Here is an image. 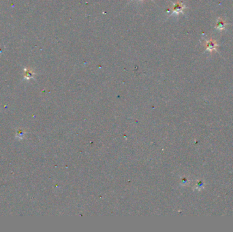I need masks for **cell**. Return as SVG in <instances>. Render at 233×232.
Returning a JSON list of instances; mask_svg holds the SVG:
<instances>
[{
  "mask_svg": "<svg viewBox=\"0 0 233 232\" xmlns=\"http://www.w3.org/2000/svg\"><path fill=\"white\" fill-rule=\"evenodd\" d=\"M185 8H186V7H185V5H183L182 2H177V3L173 4V8L171 12V15L174 14H179V13L182 12Z\"/></svg>",
  "mask_w": 233,
  "mask_h": 232,
  "instance_id": "6da1fadb",
  "label": "cell"
},
{
  "mask_svg": "<svg viewBox=\"0 0 233 232\" xmlns=\"http://www.w3.org/2000/svg\"><path fill=\"white\" fill-rule=\"evenodd\" d=\"M225 27V23L223 21V20L219 19V21L217 23V27L219 29H223Z\"/></svg>",
  "mask_w": 233,
  "mask_h": 232,
  "instance_id": "3957f363",
  "label": "cell"
},
{
  "mask_svg": "<svg viewBox=\"0 0 233 232\" xmlns=\"http://www.w3.org/2000/svg\"><path fill=\"white\" fill-rule=\"evenodd\" d=\"M216 46H217V44L213 40H211L210 41H209L207 42V48L209 51H213V50L216 48Z\"/></svg>",
  "mask_w": 233,
  "mask_h": 232,
  "instance_id": "7a4b0ae2",
  "label": "cell"
}]
</instances>
